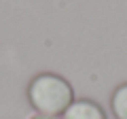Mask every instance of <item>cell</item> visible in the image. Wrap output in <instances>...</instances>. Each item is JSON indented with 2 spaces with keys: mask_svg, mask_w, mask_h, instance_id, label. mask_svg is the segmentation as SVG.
Wrapping results in <instances>:
<instances>
[{
  "mask_svg": "<svg viewBox=\"0 0 127 119\" xmlns=\"http://www.w3.org/2000/svg\"><path fill=\"white\" fill-rule=\"evenodd\" d=\"M110 109H112L117 119H127V83H123L114 89L112 100H110Z\"/></svg>",
  "mask_w": 127,
  "mask_h": 119,
  "instance_id": "3",
  "label": "cell"
},
{
  "mask_svg": "<svg viewBox=\"0 0 127 119\" xmlns=\"http://www.w3.org/2000/svg\"><path fill=\"white\" fill-rule=\"evenodd\" d=\"M28 119H62V117H55V115H42V113H34L32 117Z\"/></svg>",
  "mask_w": 127,
  "mask_h": 119,
  "instance_id": "4",
  "label": "cell"
},
{
  "mask_svg": "<svg viewBox=\"0 0 127 119\" xmlns=\"http://www.w3.org/2000/svg\"><path fill=\"white\" fill-rule=\"evenodd\" d=\"M62 119H108V117L97 102L83 98V100H74L62 115Z\"/></svg>",
  "mask_w": 127,
  "mask_h": 119,
  "instance_id": "2",
  "label": "cell"
},
{
  "mask_svg": "<svg viewBox=\"0 0 127 119\" xmlns=\"http://www.w3.org/2000/svg\"><path fill=\"white\" fill-rule=\"evenodd\" d=\"M28 100L36 113L62 117L66 109L74 102V89L62 74L42 72L30 81Z\"/></svg>",
  "mask_w": 127,
  "mask_h": 119,
  "instance_id": "1",
  "label": "cell"
}]
</instances>
